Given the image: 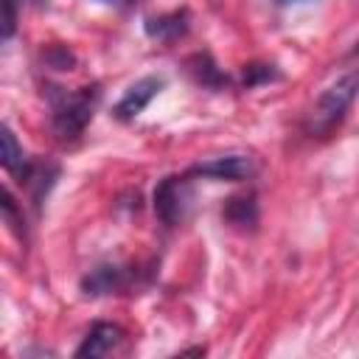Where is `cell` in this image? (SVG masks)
Masks as SVG:
<instances>
[{
  "label": "cell",
  "instance_id": "5b68a950",
  "mask_svg": "<svg viewBox=\"0 0 359 359\" xmlns=\"http://www.w3.org/2000/svg\"><path fill=\"white\" fill-rule=\"evenodd\" d=\"M255 165L250 154L233 151V154H219L210 160H202L196 165H191V177H208V180H224V182H241L247 177H252Z\"/></svg>",
  "mask_w": 359,
  "mask_h": 359
},
{
  "label": "cell",
  "instance_id": "8992f818",
  "mask_svg": "<svg viewBox=\"0 0 359 359\" xmlns=\"http://www.w3.org/2000/svg\"><path fill=\"white\" fill-rule=\"evenodd\" d=\"M163 87H165V79H163V76H143V79H137V81L123 93V98L115 104V118H118V121H132V118H137V115L151 104V98H154Z\"/></svg>",
  "mask_w": 359,
  "mask_h": 359
},
{
  "label": "cell",
  "instance_id": "277c9868",
  "mask_svg": "<svg viewBox=\"0 0 359 359\" xmlns=\"http://www.w3.org/2000/svg\"><path fill=\"white\" fill-rule=\"evenodd\" d=\"M135 269L121 266V264H98L81 278V292L87 297H107V294H121L132 289L135 283Z\"/></svg>",
  "mask_w": 359,
  "mask_h": 359
},
{
  "label": "cell",
  "instance_id": "e0dca14e",
  "mask_svg": "<svg viewBox=\"0 0 359 359\" xmlns=\"http://www.w3.org/2000/svg\"><path fill=\"white\" fill-rule=\"evenodd\" d=\"M278 3H280V6H286V3H294V0H278Z\"/></svg>",
  "mask_w": 359,
  "mask_h": 359
},
{
  "label": "cell",
  "instance_id": "52a82bcc",
  "mask_svg": "<svg viewBox=\"0 0 359 359\" xmlns=\"http://www.w3.org/2000/svg\"><path fill=\"white\" fill-rule=\"evenodd\" d=\"M121 342H123V328L115 325V323H104V320H98V323L90 325L87 337H84L81 345L76 348V356H79V359H87V356H90V359H95V356H107V353L118 351Z\"/></svg>",
  "mask_w": 359,
  "mask_h": 359
},
{
  "label": "cell",
  "instance_id": "6da1fadb",
  "mask_svg": "<svg viewBox=\"0 0 359 359\" xmlns=\"http://www.w3.org/2000/svg\"><path fill=\"white\" fill-rule=\"evenodd\" d=\"M101 90L98 84L81 87L76 93H67L62 87H48V101H50V126L53 135L62 143H73L81 137L87 123L93 121V112L98 107Z\"/></svg>",
  "mask_w": 359,
  "mask_h": 359
},
{
  "label": "cell",
  "instance_id": "7a4b0ae2",
  "mask_svg": "<svg viewBox=\"0 0 359 359\" xmlns=\"http://www.w3.org/2000/svg\"><path fill=\"white\" fill-rule=\"evenodd\" d=\"M356 98H359V67L342 73L334 84H328L320 93V98L314 101V107L306 115V135L328 137L345 121V115Z\"/></svg>",
  "mask_w": 359,
  "mask_h": 359
},
{
  "label": "cell",
  "instance_id": "9a60e30c",
  "mask_svg": "<svg viewBox=\"0 0 359 359\" xmlns=\"http://www.w3.org/2000/svg\"><path fill=\"white\" fill-rule=\"evenodd\" d=\"M45 62H48L53 70H70V67L76 65V56H73L67 48H62V45H50V48L45 50Z\"/></svg>",
  "mask_w": 359,
  "mask_h": 359
},
{
  "label": "cell",
  "instance_id": "3957f363",
  "mask_svg": "<svg viewBox=\"0 0 359 359\" xmlns=\"http://www.w3.org/2000/svg\"><path fill=\"white\" fill-rule=\"evenodd\" d=\"M191 202H194V191H191L188 177L171 174V177L160 180V185L154 188V213L165 227L182 224L188 219Z\"/></svg>",
  "mask_w": 359,
  "mask_h": 359
},
{
  "label": "cell",
  "instance_id": "4fadbf2b",
  "mask_svg": "<svg viewBox=\"0 0 359 359\" xmlns=\"http://www.w3.org/2000/svg\"><path fill=\"white\" fill-rule=\"evenodd\" d=\"M3 219H6V224H8L20 238L25 236V219H22V210H17V202H14V196H11L8 188H3Z\"/></svg>",
  "mask_w": 359,
  "mask_h": 359
},
{
  "label": "cell",
  "instance_id": "2e32d148",
  "mask_svg": "<svg viewBox=\"0 0 359 359\" xmlns=\"http://www.w3.org/2000/svg\"><path fill=\"white\" fill-rule=\"evenodd\" d=\"M98 3H107V6H118V3H123V0H98Z\"/></svg>",
  "mask_w": 359,
  "mask_h": 359
},
{
  "label": "cell",
  "instance_id": "8fae6325",
  "mask_svg": "<svg viewBox=\"0 0 359 359\" xmlns=\"http://www.w3.org/2000/svg\"><path fill=\"white\" fill-rule=\"evenodd\" d=\"M0 163H3V168L8 174H20L22 180H28V174L34 168V163L25 157L22 146L17 143V137H14V132L8 126H3V157H0Z\"/></svg>",
  "mask_w": 359,
  "mask_h": 359
},
{
  "label": "cell",
  "instance_id": "7c38bea8",
  "mask_svg": "<svg viewBox=\"0 0 359 359\" xmlns=\"http://www.w3.org/2000/svg\"><path fill=\"white\" fill-rule=\"evenodd\" d=\"M280 79V73H278V67L275 65H247L244 67V76H241V84L247 87V90H252V87H258V84H266V81H278Z\"/></svg>",
  "mask_w": 359,
  "mask_h": 359
},
{
  "label": "cell",
  "instance_id": "5bb4252c",
  "mask_svg": "<svg viewBox=\"0 0 359 359\" xmlns=\"http://www.w3.org/2000/svg\"><path fill=\"white\" fill-rule=\"evenodd\" d=\"M31 0H3V39H11L20 22V11L28 6Z\"/></svg>",
  "mask_w": 359,
  "mask_h": 359
},
{
  "label": "cell",
  "instance_id": "9c48e42d",
  "mask_svg": "<svg viewBox=\"0 0 359 359\" xmlns=\"http://www.w3.org/2000/svg\"><path fill=\"white\" fill-rule=\"evenodd\" d=\"M185 67H188V73L194 76V81H196V84H202V87L219 90V87H224V84H227V76L222 73V67L213 62V56H210V53H194V56H188Z\"/></svg>",
  "mask_w": 359,
  "mask_h": 359
},
{
  "label": "cell",
  "instance_id": "30bf717a",
  "mask_svg": "<svg viewBox=\"0 0 359 359\" xmlns=\"http://www.w3.org/2000/svg\"><path fill=\"white\" fill-rule=\"evenodd\" d=\"M222 216H224L233 227H238V230H255V224H258V202H255L252 194H247V196H233V199L224 202Z\"/></svg>",
  "mask_w": 359,
  "mask_h": 359
},
{
  "label": "cell",
  "instance_id": "ba28073f",
  "mask_svg": "<svg viewBox=\"0 0 359 359\" xmlns=\"http://www.w3.org/2000/svg\"><path fill=\"white\" fill-rule=\"evenodd\" d=\"M146 28V36L149 39H157V42H177L188 34L191 28V14L188 8H180V11H165V14H157V17H149L143 22Z\"/></svg>",
  "mask_w": 359,
  "mask_h": 359
}]
</instances>
